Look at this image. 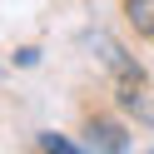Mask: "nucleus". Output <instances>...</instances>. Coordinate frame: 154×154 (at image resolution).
<instances>
[{"instance_id": "7ed1b4c3", "label": "nucleus", "mask_w": 154, "mask_h": 154, "mask_svg": "<svg viewBox=\"0 0 154 154\" xmlns=\"http://www.w3.org/2000/svg\"><path fill=\"white\" fill-rule=\"evenodd\" d=\"M35 144H40V149H55V154H75V144H70V139H60V134H40Z\"/></svg>"}, {"instance_id": "f257e3e1", "label": "nucleus", "mask_w": 154, "mask_h": 154, "mask_svg": "<svg viewBox=\"0 0 154 154\" xmlns=\"http://www.w3.org/2000/svg\"><path fill=\"white\" fill-rule=\"evenodd\" d=\"M85 134H90V144H94V149H109V154L129 149V139H124V129H119V124H109V119H94V124H90Z\"/></svg>"}, {"instance_id": "f03ea898", "label": "nucleus", "mask_w": 154, "mask_h": 154, "mask_svg": "<svg viewBox=\"0 0 154 154\" xmlns=\"http://www.w3.org/2000/svg\"><path fill=\"white\" fill-rule=\"evenodd\" d=\"M124 15L144 40H154V0H124Z\"/></svg>"}]
</instances>
